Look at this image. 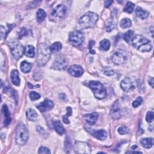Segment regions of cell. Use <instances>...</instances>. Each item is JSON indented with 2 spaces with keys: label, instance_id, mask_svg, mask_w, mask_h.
<instances>
[{
  "label": "cell",
  "instance_id": "obj_1",
  "mask_svg": "<svg viewBox=\"0 0 154 154\" xmlns=\"http://www.w3.org/2000/svg\"><path fill=\"white\" fill-rule=\"evenodd\" d=\"M130 43L136 49L142 53L149 52L152 49L150 41L142 35H136L132 39Z\"/></svg>",
  "mask_w": 154,
  "mask_h": 154
},
{
  "label": "cell",
  "instance_id": "obj_2",
  "mask_svg": "<svg viewBox=\"0 0 154 154\" xmlns=\"http://www.w3.org/2000/svg\"><path fill=\"white\" fill-rule=\"evenodd\" d=\"M50 48L45 43H42L38 46L37 64L38 66L42 67L50 60L51 57Z\"/></svg>",
  "mask_w": 154,
  "mask_h": 154
},
{
  "label": "cell",
  "instance_id": "obj_3",
  "mask_svg": "<svg viewBox=\"0 0 154 154\" xmlns=\"http://www.w3.org/2000/svg\"><path fill=\"white\" fill-rule=\"evenodd\" d=\"M98 15L93 12H88L83 15L80 19L79 24L82 29L93 28L98 20Z\"/></svg>",
  "mask_w": 154,
  "mask_h": 154
},
{
  "label": "cell",
  "instance_id": "obj_4",
  "mask_svg": "<svg viewBox=\"0 0 154 154\" xmlns=\"http://www.w3.org/2000/svg\"><path fill=\"white\" fill-rule=\"evenodd\" d=\"M29 138V133L26 125L22 122L18 123L16 128V143L23 146L27 143Z\"/></svg>",
  "mask_w": 154,
  "mask_h": 154
},
{
  "label": "cell",
  "instance_id": "obj_5",
  "mask_svg": "<svg viewBox=\"0 0 154 154\" xmlns=\"http://www.w3.org/2000/svg\"><path fill=\"white\" fill-rule=\"evenodd\" d=\"M89 87L92 89L95 98L98 99H102L107 96V92L105 88L99 81H91L89 82Z\"/></svg>",
  "mask_w": 154,
  "mask_h": 154
},
{
  "label": "cell",
  "instance_id": "obj_6",
  "mask_svg": "<svg viewBox=\"0 0 154 154\" xmlns=\"http://www.w3.org/2000/svg\"><path fill=\"white\" fill-rule=\"evenodd\" d=\"M10 51L12 56L18 60L25 53V48L17 40H14L9 43Z\"/></svg>",
  "mask_w": 154,
  "mask_h": 154
},
{
  "label": "cell",
  "instance_id": "obj_7",
  "mask_svg": "<svg viewBox=\"0 0 154 154\" xmlns=\"http://www.w3.org/2000/svg\"><path fill=\"white\" fill-rule=\"evenodd\" d=\"M84 35L80 31H74L71 32L69 34V42L74 47L81 45L84 41Z\"/></svg>",
  "mask_w": 154,
  "mask_h": 154
},
{
  "label": "cell",
  "instance_id": "obj_8",
  "mask_svg": "<svg viewBox=\"0 0 154 154\" xmlns=\"http://www.w3.org/2000/svg\"><path fill=\"white\" fill-rule=\"evenodd\" d=\"M74 149L75 153L81 154H89L91 153V147L90 145L85 142H76L74 146Z\"/></svg>",
  "mask_w": 154,
  "mask_h": 154
},
{
  "label": "cell",
  "instance_id": "obj_9",
  "mask_svg": "<svg viewBox=\"0 0 154 154\" xmlns=\"http://www.w3.org/2000/svg\"><path fill=\"white\" fill-rule=\"evenodd\" d=\"M67 9L64 5L59 4L51 12V16L54 19H61L66 13Z\"/></svg>",
  "mask_w": 154,
  "mask_h": 154
},
{
  "label": "cell",
  "instance_id": "obj_10",
  "mask_svg": "<svg viewBox=\"0 0 154 154\" xmlns=\"http://www.w3.org/2000/svg\"><path fill=\"white\" fill-rule=\"evenodd\" d=\"M67 59L61 55H60L55 58L52 66V68L55 70H63L67 67Z\"/></svg>",
  "mask_w": 154,
  "mask_h": 154
},
{
  "label": "cell",
  "instance_id": "obj_11",
  "mask_svg": "<svg viewBox=\"0 0 154 154\" xmlns=\"http://www.w3.org/2000/svg\"><path fill=\"white\" fill-rule=\"evenodd\" d=\"M112 59L115 64L120 65L124 63L126 60V55L125 51L122 50H118L114 53Z\"/></svg>",
  "mask_w": 154,
  "mask_h": 154
},
{
  "label": "cell",
  "instance_id": "obj_12",
  "mask_svg": "<svg viewBox=\"0 0 154 154\" xmlns=\"http://www.w3.org/2000/svg\"><path fill=\"white\" fill-rule=\"evenodd\" d=\"M54 105V102L49 99H45V101L40 103L37 107L41 112H46L51 110Z\"/></svg>",
  "mask_w": 154,
  "mask_h": 154
},
{
  "label": "cell",
  "instance_id": "obj_13",
  "mask_svg": "<svg viewBox=\"0 0 154 154\" xmlns=\"http://www.w3.org/2000/svg\"><path fill=\"white\" fill-rule=\"evenodd\" d=\"M120 87L122 90L125 92H129L135 88L133 82L129 78H125L122 80L120 82Z\"/></svg>",
  "mask_w": 154,
  "mask_h": 154
},
{
  "label": "cell",
  "instance_id": "obj_14",
  "mask_svg": "<svg viewBox=\"0 0 154 154\" xmlns=\"http://www.w3.org/2000/svg\"><path fill=\"white\" fill-rule=\"evenodd\" d=\"M110 115L113 119L117 120L120 118V109L119 107V103L118 101H116L112 105L111 110H110Z\"/></svg>",
  "mask_w": 154,
  "mask_h": 154
},
{
  "label": "cell",
  "instance_id": "obj_15",
  "mask_svg": "<svg viewBox=\"0 0 154 154\" xmlns=\"http://www.w3.org/2000/svg\"><path fill=\"white\" fill-rule=\"evenodd\" d=\"M69 73L75 77H80L82 75L84 74V69L83 68L79 65L75 64L71 66L68 71Z\"/></svg>",
  "mask_w": 154,
  "mask_h": 154
},
{
  "label": "cell",
  "instance_id": "obj_16",
  "mask_svg": "<svg viewBox=\"0 0 154 154\" xmlns=\"http://www.w3.org/2000/svg\"><path fill=\"white\" fill-rule=\"evenodd\" d=\"M84 118L88 124L93 125L96 122L98 118V115L96 113H92L84 115Z\"/></svg>",
  "mask_w": 154,
  "mask_h": 154
},
{
  "label": "cell",
  "instance_id": "obj_17",
  "mask_svg": "<svg viewBox=\"0 0 154 154\" xmlns=\"http://www.w3.org/2000/svg\"><path fill=\"white\" fill-rule=\"evenodd\" d=\"M94 137L99 140H104L106 139L107 137V133L104 129H99L98 131H94L92 133Z\"/></svg>",
  "mask_w": 154,
  "mask_h": 154
},
{
  "label": "cell",
  "instance_id": "obj_18",
  "mask_svg": "<svg viewBox=\"0 0 154 154\" xmlns=\"http://www.w3.org/2000/svg\"><path fill=\"white\" fill-rule=\"evenodd\" d=\"M53 125H54V129H55V131L59 135L62 136L63 134H64L65 129H64V127L63 126V125H62V124H61V123L60 122V120H55L53 122Z\"/></svg>",
  "mask_w": 154,
  "mask_h": 154
},
{
  "label": "cell",
  "instance_id": "obj_19",
  "mask_svg": "<svg viewBox=\"0 0 154 154\" xmlns=\"http://www.w3.org/2000/svg\"><path fill=\"white\" fill-rule=\"evenodd\" d=\"M136 14L138 18H139L140 19H143V20L147 19L149 15V13L147 11L143 10V9H142L140 7H137L136 8Z\"/></svg>",
  "mask_w": 154,
  "mask_h": 154
},
{
  "label": "cell",
  "instance_id": "obj_20",
  "mask_svg": "<svg viewBox=\"0 0 154 154\" xmlns=\"http://www.w3.org/2000/svg\"><path fill=\"white\" fill-rule=\"evenodd\" d=\"M10 78L12 83L16 85L19 86L20 85V78L19 76V72L17 70H13L11 72Z\"/></svg>",
  "mask_w": 154,
  "mask_h": 154
},
{
  "label": "cell",
  "instance_id": "obj_21",
  "mask_svg": "<svg viewBox=\"0 0 154 154\" xmlns=\"http://www.w3.org/2000/svg\"><path fill=\"white\" fill-rule=\"evenodd\" d=\"M31 68H32V64L30 63L27 62V61H23L20 63V68L21 71L25 74L30 72L31 70Z\"/></svg>",
  "mask_w": 154,
  "mask_h": 154
},
{
  "label": "cell",
  "instance_id": "obj_22",
  "mask_svg": "<svg viewBox=\"0 0 154 154\" xmlns=\"http://www.w3.org/2000/svg\"><path fill=\"white\" fill-rule=\"evenodd\" d=\"M142 146L145 148L149 149L153 146V138H143L140 140Z\"/></svg>",
  "mask_w": 154,
  "mask_h": 154
},
{
  "label": "cell",
  "instance_id": "obj_23",
  "mask_svg": "<svg viewBox=\"0 0 154 154\" xmlns=\"http://www.w3.org/2000/svg\"><path fill=\"white\" fill-rule=\"evenodd\" d=\"M3 113H4V118H5L4 125L6 126H7L10 123L12 119L10 117V114L9 113L8 107L6 105H4V106H3Z\"/></svg>",
  "mask_w": 154,
  "mask_h": 154
},
{
  "label": "cell",
  "instance_id": "obj_24",
  "mask_svg": "<svg viewBox=\"0 0 154 154\" xmlns=\"http://www.w3.org/2000/svg\"><path fill=\"white\" fill-rule=\"evenodd\" d=\"M26 116L27 119L32 122H34L36 120L37 118V113L34 110V109L30 108L26 112Z\"/></svg>",
  "mask_w": 154,
  "mask_h": 154
},
{
  "label": "cell",
  "instance_id": "obj_25",
  "mask_svg": "<svg viewBox=\"0 0 154 154\" xmlns=\"http://www.w3.org/2000/svg\"><path fill=\"white\" fill-rule=\"evenodd\" d=\"M110 45H111L110 42H109V40L104 39L103 40H102L100 42L99 48L101 50L104 51H107L109 49V48H110Z\"/></svg>",
  "mask_w": 154,
  "mask_h": 154
},
{
  "label": "cell",
  "instance_id": "obj_26",
  "mask_svg": "<svg viewBox=\"0 0 154 154\" xmlns=\"http://www.w3.org/2000/svg\"><path fill=\"white\" fill-rule=\"evenodd\" d=\"M25 54L26 56L33 58L35 55V48L32 45H27L25 48Z\"/></svg>",
  "mask_w": 154,
  "mask_h": 154
},
{
  "label": "cell",
  "instance_id": "obj_27",
  "mask_svg": "<svg viewBox=\"0 0 154 154\" xmlns=\"http://www.w3.org/2000/svg\"><path fill=\"white\" fill-rule=\"evenodd\" d=\"M62 48V45L60 42H56L54 43L50 47L51 52L53 53H57L61 51Z\"/></svg>",
  "mask_w": 154,
  "mask_h": 154
},
{
  "label": "cell",
  "instance_id": "obj_28",
  "mask_svg": "<svg viewBox=\"0 0 154 154\" xmlns=\"http://www.w3.org/2000/svg\"><path fill=\"white\" fill-rule=\"evenodd\" d=\"M47 17V14L43 10L40 9L37 12V19L38 23H42V22Z\"/></svg>",
  "mask_w": 154,
  "mask_h": 154
},
{
  "label": "cell",
  "instance_id": "obj_29",
  "mask_svg": "<svg viewBox=\"0 0 154 154\" xmlns=\"http://www.w3.org/2000/svg\"><path fill=\"white\" fill-rule=\"evenodd\" d=\"M131 20L129 18L122 19L120 22V26L122 28H127L131 26Z\"/></svg>",
  "mask_w": 154,
  "mask_h": 154
},
{
  "label": "cell",
  "instance_id": "obj_30",
  "mask_svg": "<svg viewBox=\"0 0 154 154\" xmlns=\"http://www.w3.org/2000/svg\"><path fill=\"white\" fill-rule=\"evenodd\" d=\"M66 110H67V113L63 116V120L66 124H69L70 122L69 120V117L71 116L72 114V109L70 107H68L66 108Z\"/></svg>",
  "mask_w": 154,
  "mask_h": 154
},
{
  "label": "cell",
  "instance_id": "obj_31",
  "mask_svg": "<svg viewBox=\"0 0 154 154\" xmlns=\"http://www.w3.org/2000/svg\"><path fill=\"white\" fill-rule=\"evenodd\" d=\"M134 36V32L131 30H129L124 34L123 38L127 43H130Z\"/></svg>",
  "mask_w": 154,
  "mask_h": 154
},
{
  "label": "cell",
  "instance_id": "obj_32",
  "mask_svg": "<svg viewBox=\"0 0 154 154\" xmlns=\"http://www.w3.org/2000/svg\"><path fill=\"white\" fill-rule=\"evenodd\" d=\"M134 7H135V5L133 3L129 1L126 3V6H125V7L123 9V11L125 12H126L128 13H131L133 12Z\"/></svg>",
  "mask_w": 154,
  "mask_h": 154
},
{
  "label": "cell",
  "instance_id": "obj_33",
  "mask_svg": "<svg viewBox=\"0 0 154 154\" xmlns=\"http://www.w3.org/2000/svg\"><path fill=\"white\" fill-rule=\"evenodd\" d=\"M103 74L107 76H112L115 74V71L109 67H106L103 70Z\"/></svg>",
  "mask_w": 154,
  "mask_h": 154
},
{
  "label": "cell",
  "instance_id": "obj_34",
  "mask_svg": "<svg viewBox=\"0 0 154 154\" xmlns=\"http://www.w3.org/2000/svg\"><path fill=\"white\" fill-rule=\"evenodd\" d=\"M30 98L32 101H36L40 98V95L36 92H31L30 93Z\"/></svg>",
  "mask_w": 154,
  "mask_h": 154
},
{
  "label": "cell",
  "instance_id": "obj_35",
  "mask_svg": "<svg viewBox=\"0 0 154 154\" xmlns=\"http://www.w3.org/2000/svg\"><path fill=\"white\" fill-rule=\"evenodd\" d=\"M115 28V24L113 21H110L106 26V31L107 32H110L113 31Z\"/></svg>",
  "mask_w": 154,
  "mask_h": 154
},
{
  "label": "cell",
  "instance_id": "obj_36",
  "mask_svg": "<svg viewBox=\"0 0 154 154\" xmlns=\"http://www.w3.org/2000/svg\"><path fill=\"white\" fill-rule=\"evenodd\" d=\"M118 133L121 135L126 134L129 133V129L124 126H122L118 128Z\"/></svg>",
  "mask_w": 154,
  "mask_h": 154
},
{
  "label": "cell",
  "instance_id": "obj_37",
  "mask_svg": "<svg viewBox=\"0 0 154 154\" xmlns=\"http://www.w3.org/2000/svg\"><path fill=\"white\" fill-rule=\"evenodd\" d=\"M154 113L153 112H148L146 116V120L147 122L151 123L153 120Z\"/></svg>",
  "mask_w": 154,
  "mask_h": 154
},
{
  "label": "cell",
  "instance_id": "obj_38",
  "mask_svg": "<svg viewBox=\"0 0 154 154\" xmlns=\"http://www.w3.org/2000/svg\"><path fill=\"white\" fill-rule=\"evenodd\" d=\"M9 33V31H7L4 27L1 26V38L2 40L5 39Z\"/></svg>",
  "mask_w": 154,
  "mask_h": 154
},
{
  "label": "cell",
  "instance_id": "obj_39",
  "mask_svg": "<svg viewBox=\"0 0 154 154\" xmlns=\"http://www.w3.org/2000/svg\"><path fill=\"white\" fill-rule=\"evenodd\" d=\"M143 102V99L142 97H138L133 102V106L134 108L138 107L140 105L142 104Z\"/></svg>",
  "mask_w": 154,
  "mask_h": 154
},
{
  "label": "cell",
  "instance_id": "obj_40",
  "mask_svg": "<svg viewBox=\"0 0 154 154\" xmlns=\"http://www.w3.org/2000/svg\"><path fill=\"white\" fill-rule=\"evenodd\" d=\"M39 153H51L50 149L46 147L41 146L38 151Z\"/></svg>",
  "mask_w": 154,
  "mask_h": 154
},
{
  "label": "cell",
  "instance_id": "obj_41",
  "mask_svg": "<svg viewBox=\"0 0 154 154\" xmlns=\"http://www.w3.org/2000/svg\"><path fill=\"white\" fill-rule=\"evenodd\" d=\"M27 34V31L26 30V28H22L19 33V34H18V37H19V39H21L23 37L25 36Z\"/></svg>",
  "mask_w": 154,
  "mask_h": 154
},
{
  "label": "cell",
  "instance_id": "obj_42",
  "mask_svg": "<svg viewBox=\"0 0 154 154\" xmlns=\"http://www.w3.org/2000/svg\"><path fill=\"white\" fill-rule=\"evenodd\" d=\"M41 3V1H34L31 2L29 6H28V8L29 9H33L36 7L40 3Z\"/></svg>",
  "mask_w": 154,
  "mask_h": 154
},
{
  "label": "cell",
  "instance_id": "obj_43",
  "mask_svg": "<svg viewBox=\"0 0 154 154\" xmlns=\"http://www.w3.org/2000/svg\"><path fill=\"white\" fill-rule=\"evenodd\" d=\"M113 3V1H111V0H109V1H106L104 3V6L105 8H108L109 6H110L112 3Z\"/></svg>",
  "mask_w": 154,
  "mask_h": 154
},
{
  "label": "cell",
  "instance_id": "obj_44",
  "mask_svg": "<svg viewBox=\"0 0 154 154\" xmlns=\"http://www.w3.org/2000/svg\"><path fill=\"white\" fill-rule=\"evenodd\" d=\"M148 81H149V85H150V86L152 88H153V77H150L149 80H148Z\"/></svg>",
  "mask_w": 154,
  "mask_h": 154
},
{
  "label": "cell",
  "instance_id": "obj_45",
  "mask_svg": "<svg viewBox=\"0 0 154 154\" xmlns=\"http://www.w3.org/2000/svg\"><path fill=\"white\" fill-rule=\"evenodd\" d=\"M94 41H91L90 42V43H89V48L90 49H91V48H92V47H93V45H94Z\"/></svg>",
  "mask_w": 154,
  "mask_h": 154
},
{
  "label": "cell",
  "instance_id": "obj_46",
  "mask_svg": "<svg viewBox=\"0 0 154 154\" xmlns=\"http://www.w3.org/2000/svg\"><path fill=\"white\" fill-rule=\"evenodd\" d=\"M142 153V152H137V151H128V152H126V153Z\"/></svg>",
  "mask_w": 154,
  "mask_h": 154
},
{
  "label": "cell",
  "instance_id": "obj_47",
  "mask_svg": "<svg viewBox=\"0 0 154 154\" xmlns=\"http://www.w3.org/2000/svg\"><path fill=\"white\" fill-rule=\"evenodd\" d=\"M137 146H132L131 149H134V148L136 149V148H137Z\"/></svg>",
  "mask_w": 154,
  "mask_h": 154
},
{
  "label": "cell",
  "instance_id": "obj_48",
  "mask_svg": "<svg viewBox=\"0 0 154 154\" xmlns=\"http://www.w3.org/2000/svg\"><path fill=\"white\" fill-rule=\"evenodd\" d=\"M153 27H151V28H150V29H151V32H152V35H153Z\"/></svg>",
  "mask_w": 154,
  "mask_h": 154
}]
</instances>
